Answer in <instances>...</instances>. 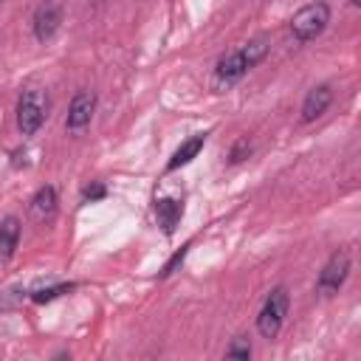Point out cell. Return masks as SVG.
I'll return each mask as SVG.
<instances>
[{
  "instance_id": "6da1fadb",
  "label": "cell",
  "mask_w": 361,
  "mask_h": 361,
  "mask_svg": "<svg viewBox=\"0 0 361 361\" xmlns=\"http://www.w3.org/2000/svg\"><path fill=\"white\" fill-rule=\"evenodd\" d=\"M268 48H271L268 37H257V39L245 42L243 48H237V51L220 56L217 65L212 68V79H209L212 90H214V93H223V90H228L231 85H237L254 65H259V62L265 59Z\"/></svg>"
},
{
  "instance_id": "7a4b0ae2",
  "label": "cell",
  "mask_w": 361,
  "mask_h": 361,
  "mask_svg": "<svg viewBox=\"0 0 361 361\" xmlns=\"http://www.w3.org/2000/svg\"><path fill=\"white\" fill-rule=\"evenodd\" d=\"M288 302L290 299H288V288L285 285H276L265 296V302H262V307L257 313V330H259L262 338H276L279 336V330L285 324V316H288Z\"/></svg>"
},
{
  "instance_id": "3957f363",
  "label": "cell",
  "mask_w": 361,
  "mask_h": 361,
  "mask_svg": "<svg viewBox=\"0 0 361 361\" xmlns=\"http://www.w3.org/2000/svg\"><path fill=\"white\" fill-rule=\"evenodd\" d=\"M327 23H330V6L322 3V0L319 3H307L293 14L290 34H293L296 42H310L327 28Z\"/></svg>"
},
{
  "instance_id": "277c9868",
  "label": "cell",
  "mask_w": 361,
  "mask_h": 361,
  "mask_svg": "<svg viewBox=\"0 0 361 361\" xmlns=\"http://www.w3.org/2000/svg\"><path fill=\"white\" fill-rule=\"evenodd\" d=\"M48 118V96L37 87H28L17 99V130L23 135H34Z\"/></svg>"
},
{
  "instance_id": "5b68a950",
  "label": "cell",
  "mask_w": 361,
  "mask_h": 361,
  "mask_svg": "<svg viewBox=\"0 0 361 361\" xmlns=\"http://www.w3.org/2000/svg\"><path fill=\"white\" fill-rule=\"evenodd\" d=\"M350 274V254L347 251H333L330 259L324 262L319 279H316V293L319 296H333L341 290L344 279Z\"/></svg>"
},
{
  "instance_id": "8992f818",
  "label": "cell",
  "mask_w": 361,
  "mask_h": 361,
  "mask_svg": "<svg viewBox=\"0 0 361 361\" xmlns=\"http://www.w3.org/2000/svg\"><path fill=\"white\" fill-rule=\"evenodd\" d=\"M59 23H62V8L56 0H42L34 11V20H31V28H34V37L37 42H48L54 39V34L59 31Z\"/></svg>"
},
{
  "instance_id": "52a82bcc",
  "label": "cell",
  "mask_w": 361,
  "mask_h": 361,
  "mask_svg": "<svg viewBox=\"0 0 361 361\" xmlns=\"http://www.w3.org/2000/svg\"><path fill=\"white\" fill-rule=\"evenodd\" d=\"M93 110H96V93L93 90H79L68 107V118H65V127L68 133H82L90 118H93Z\"/></svg>"
},
{
  "instance_id": "ba28073f",
  "label": "cell",
  "mask_w": 361,
  "mask_h": 361,
  "mask_svg": "<svg viewBox=\"0 0 361 361\" xmlns=\"http://www.w3.org/2000/svg\"><path fill=\"white\" fill-rule=\"evenodd\" d=\"M330 102H333V87L330 85H316V87H310L307 90V96H305V102H302V124H310V121H316L327 107H330Z\"/></svg>"
},
{
  "instance_id": "9c48e42d",
  "label": "cell",
  "mask_w": 361,
  "mask_h": 361,
  "mask_svg": "<svg viewBox=\"0 0 361 361\" xmlns=\"http://www.w3.org/2000/svg\"><path fill=\"white\" fill-rule=\"evenodd\" d=\"M28 214L37 220V223H48L54 220L56 214V189L54 186H39L28 203Z\"/></svg>"
},
{
  "instance_id": "30bf717a",
  "label": "cell",
  "mask_w": 361,
  "mask_h": 361,
  "mask_svg": "<svg viewBox=\"0 0 361 361\" xmlns=\"http://www.w3.org/2000/svg\"><path fill=\"white\" fill-rule=\"evenodd\" d=\"M180 214H183V203L178 197H155V217H158V226L166 237L175 234Z\"/></svg>"
},
{
  "instance_id": "8fae6325",
  "label": "cell",
  "mask_w": 361,
  "mask_h": 361,
  "mask_svg": "<svg viewBox=\"0 0 361 361\" xmlns=\"http://www.w3.org/2000/svg\"><path fill=\"white\" fill-rule=\"evenodd\" d=\"M203 144H206V133H197V135L186 138V141L172 152V158L166 161V172H175V169H180V166H186L189 161H195L197 152L203 149Z\"/></svg>"
},
{
  "instance_id": "7c38bea8",
  "label": "cell",
  "mask_w": 361,
  "mask_h": 361,
  "mask_svg": "<svg viewBox=\"0 0 361 361\" xmlns=\"http://www.w3.org/2000/svg\"><path fill=\"white\" fill-rule=\"evenodd\" d=\"M17 243H20V220L14 214H8L0 223V265H6L14 257Z\"/></svg>"
},
{
  "instance_id": "4fadbf2b",
  "label": "cell",
  "mask_w": 361,
  "mask_h": 361,
  "mask_svg": "<svg viewBox=\"0 0 361 361\" xmlns=\"http://www.w3.org/2000/svg\"><path fill=\"white\" fill-rule=\"evenodd\" d=\"M73 288H76L73 282H56V285H48V288H37V290H31V302L45 305V302H54L62 293H71Z\"/></svg>"
},
{
  "instance_id": "5bb4252c",
  "label": "cell",
  "mask_w": 361,
  "mask_h": 361,
  "mask_svg": "<svg viewBox=\"0 0 361 361\" xmlns=\"http://www.w3.org/2000/svg\"><path fill=\"white\" fill-rule=\"evenodd\" d=\"M189 245H192V243H183V245H180V248H178V251L164 262V268H161V274H158L161 279H164V276H169V274H175V271L183 265V259H186V254H189Z\"/></svg>"
},
{
  "instance_id": "9a60e30c",
  "label": "cell",
  "mask_w": 361,
  "mask_h": 361,
  "mask_svg": "<svg viewBox=\"0 0 361 361\" xmlns=\"http://www.w3.org/2000/svg\"><path fill=\"white\" fill-rule=\"evenodd\" d=\"M251 155V141L243 135V138H237L234 144H231V149H228V164H240V161H245Z\"/></svg>"
},
{
  "instance_id": "2e32d148",
  "label": "cell",
  "mask_w": 361,
  "mask_h": 361,
  "mask_svg": "<svg viewBox=\"0 0 361 361\" xmlns=\"http://www.w3.org/2000/svg\"><path fill=\"white\" fill-rule=\"evenodd\" d=\"M251 355V344H248V338H243V336H237L228 347H226V358H248Z\"/></svg>"
},
{
  "instance_id": "e0dca14e",
  "label": "cell",
  "mask_w": 361,
  "mask_h": 361,
  "mask_svg": "<svg viewBox=\"0 0 361 361\" xmlns=\"http://www.w3.org/2000/svg\"><path fill=\"white\" fill-rule=\"evenodd\" d=\"M104 195H107V189H104V183H99V180H93V183H87V186L82 189V200H85V203L102 200Z\"/></svg>"
}]
</instances>
